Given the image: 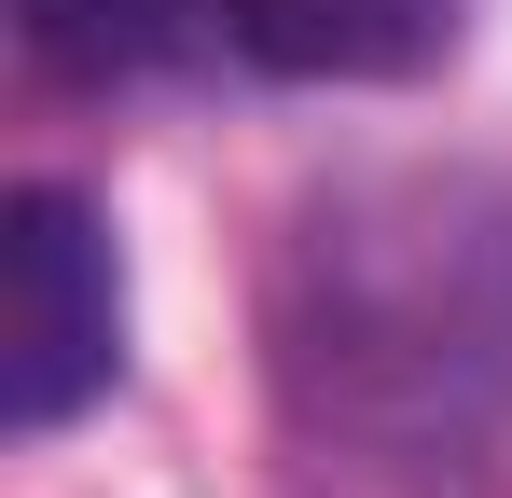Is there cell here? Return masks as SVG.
I'll list each match as a JSON object with an SVG mask.
<instances>
[{"label": "cell", "mask_w": 512, "mask_h": 498, "mask_svg": "<svg viewBox=\"0 0 512 498\" xmlns=\"http://www.w3.org/2000/svg\"><path fill=\"white\" fill-rule=\"evenodd\" d=\"M208 14L277 83H416L457 42V0H208Z\"/></svg>", "instance_id": "cell-2"}, {"label": "cell", "mask_w": 512, "mask_h": 498, "mask_svg": "<svg viewBox=\"0 0 512 498\" xmlns=\"http://www.w3.org/2000/svg\"><path fill=\"white\" fill-rule=\"evenodd\" d=\"M180 14H194V0H28V42H42L56 70L111 83V70H153L180 42Z\"/></svg>", "instance_id": "cell-3"}, {"label": "cell", "mask_w": 512, "mask_h": 498, "mask_svg": "<svg viewBox=\"0 0 512 498\" xmlns=\"http://www.w3.org/2000/svg\"><path fill=\"white\" fill-rule=\"evenodd\" d=\"M125 374V277L97 236L84 194L28 180L14 194V236H0V402L14 429H70Z\"/></svg>", "instance_id": "cell-1"}]
</instances>
